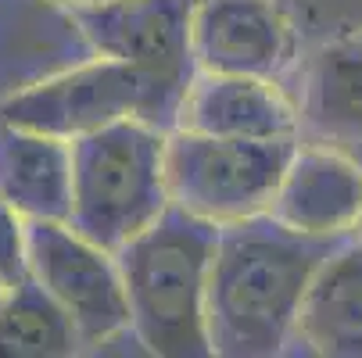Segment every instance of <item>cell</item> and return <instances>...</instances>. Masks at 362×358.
I'll use <instances>...</instances> for the list:
<instances>
[{"label": "cell", "mask_w": 362, "mask_h": 358, "mask_svg": "<svg viewBox=\"0 0 362 358\" xmlns=\"http://www.w3.org/2000/svg\"><path fill=\"white\" fill-rule=\"evenodd\" d=\"M0 197L33 219H65L72 201V143L0 122Z\"/></svg>", "instance_id": "obj_13"}, {"label": "cell", "mask_w": 362, "mask_h": 358, "mask_svg": "<svg viewBox=\"0 0 362 358\" xmlns=\"http://www.w3.org/2000/svg\"><path fill=\"white\" fill-rule=\"evenodd\" d=\"M216 226L169 208L115 251L129 304V333L147 354L204 358V297H209Z\"/></svg>", "instance_id": "obj_2"}, {"label": "cell", "mask_w": 362, "mask_h": 358, "mask_svg": "<svg viewBox=\"0 0 362 358\" xmlns=\"http://www.w3.org/2000/svg\"><path fill=\"white\" fill-rule=\"evenodd\" d=\"M355 237L362 240V212H358V222H355Z\"/></svg>", "instance_id": "obj_17"}, {"label": "cell", "mask_w": 362, "mask_h": 358, "mask_svg": "<svg viewBox=\"0 0 362 358\" xmlns=\"http://www.w3.org/2000/svg\"><path fill=\"white\" fill-rule=\"evenodd\" d=\"M298 147V136H201L169 129L165 183L173 208L209 222L230 226L269 215L280 176Z\"/></svg>", "instance_id": "obj_5"}, {"label": "cell", "mask_w": 362, "mask_h": 358, "mask_svg": "<svg viewBox=\"0 0 362 358\" xmlns=\"http://www.w3.org/2000/svg\"><path fill=\"white\" fill-rule=\"evenodd\" d=\"M29 276L25 258V219L0 197V283L15 287Z\"/></svg>", "instance_id": "obj_15"}, {"label": "cell", "mask_w": 362, "mask_h": 358, "mask_svg": "<svg viewBox=\"0 0 362 358\" xmlns=\"http://www.w3.org/2000/svg\"><path fill=\"white\" fill-rule=\"evenodd\" d=\"M25 258L29 280L72 319L83 347H100L129 333L115 251L93 244L65 219H33L25 222Z\"/></svg>", "instance_id": "obj_6"}, {"label": "cell", "mask_w": 362, "mask_h": 358, "mask_svg": "<svg viewBox=\"0 0 362 358\" xmlns=\"http://www.w3.org/2000/svg\"><path fill=\"white\" fill-rule=\"evenodd\" d=\"M183 86L187 79L97 54L8 93L0 100V122L58 140H79L122 119L173 129Z\"/></svg>", "instance_id": "obj_4"}, {"label": "cell", "mask_w": 362, "mask_h": 358, "mask_svg": "<svg viewBox=\"0 0 362 358\" xmlns=\"http://www.w3.org/2000/svg\"><path fill=\"white\" fill-rule=\"evenodd\" d=\"M0 294H4V283H0Z\"/></svg>", "instance_id": "obj_18"}, {"label": "cell", "mask_w": 362, "mask_h": 358, "mask_svg": "<svg viewBox=\"0 0 362 358\" xmlns=\"http://www.w3.org/2000/svg\"><path fill=\"white\" fill-rule=\"evenodd\" d=\"M169 129L122 119L72 143L69 222L93 244L119 251L169 208L165 183Z\"/></svg>", "instance_id": "obj_3"}, {"label": "cell", "mask_w": 362, "mask_h": 358, "mask_svg": "<svg viewBox=\"0 0 362 358\" xmlns=\"http://www.w3.org/2000/svg\"><path fill=\"white\" fill-rule=\"evenodd\" d=\"M291 344L320 358H362V240L341 237L313 273Z\"/></svg>", "instance_id": "obj_11"}, {"label": "cell", "mask_w": 362, "mask_h": 358, "mask_svg": "<svg viewBox=\"0 0 362 358\" xmlns=\"http://www.w3.org/2000/svg\"><path fill=\"white\" fill-rule=\"evenodd\" d=\"M337 240L298 233L273 215L216 229L204 333L209 354L273 358L291 347L305 287Z\"/></svg>", "instance_id": "obj_1"}, {"label": "cell", "mask_w": 362, "mask_h": 358, "mask_svg": "<svg viewBox=\"0 0 362 358\" xmlns=\"http://www.w3.org/2000/svg\"><path fill=\"white\" fill-rule=\"evenodd\" d=\"M54 4H62V8H72V4H100V0H54Z\"/></svg>", "instance_id": "obj_16"}, {"label": "cell", "mask_w": 362, "mask_h": 358, "mask_svg": "<svg viewBox=\"0 0 362 358\" xmlns=\"http://www.w3.org/2000/svg\"><path fill=\"white\" fill-rule=\"evenodd\" d=\"M93 54L190 79L194 0H100L65 8Z\"/></svg>", "instance_id": "obj_8"}, {"label": "cell", "mask_w": 362, "mask_h": 358, "mask_svg": "<svg viewBox=\"0 0 362 358\" xmlns=\"http://www.w3.org/2000/svg\"><path fill=\"white\" fill-rule=\"evenodd\" d=\"M173 129L247 140L298 136V105L276 79L190 72L176 105Z\"/></svg>", "instance_id": "obj_10"}, {"label": "cell", "mask_w": 362, "mask_h": 358, "mask_svg": "<svg viewBox=\"0 0 362 358\" xmlns=\"http://www.w3.org/2000/svg\"><path fill=\"white\" fill-rule=\"evenodd\" d=\"M301 58L298 29L280 0H194V72L258 76L284 83Z\"/></svg>", "instance_id": "obj_7"}, {"label": "cell", "mask_w": 362, "mask_h": 358, "mask_svg": "<svg viewBox=\"0 0 362 358\" xmlns=\"http://www.w3.org/2000/svg\"><path fill=\"white\" fill-rule=\"evenodd\" d=\"M362 212V165L330 143H301L280 176L269 215L298 233L341 240Z\"/></svg>", "instance_id": "obj_9"}, {"label": "cell", "mask_w": 362, "mask_h": 358, "mask_svg": "<svg viewBox=\"0 0 362 358\" xmlns=\"http://www.w3.org/2000/svg\"><path fill=\"white\" fill-rule=\"evenodd\" d=\"M298 133L323 143L362 140V32L330 40L308 54L301 68Z\"/></svg>", "instance_id": "obj_12"}, {"label": "cell", "mask_w": 362, "mask_h": 358, "mask_svg": "<svg viewBox=\"0 0 362 358\" xmlns=\"http://www.w3.org/2000/svg\"><path fill=\"white\" fill-rule=\"evenodd\" d=\"M86 351L72 319L29 276L0 294V358H65Z\"/></svg>", "instance_id": "obj_14"}]
</instances>
